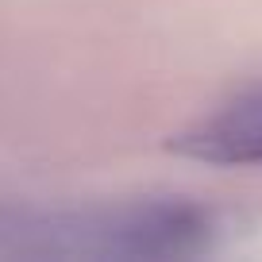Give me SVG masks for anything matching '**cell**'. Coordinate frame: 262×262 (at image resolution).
Segmentation results:
<instances>
[{
  "label": "cell",
  "mask_w": 262,
  "mask_h": 262,
  "mask_svg": "<svg viewBox=\"0 0 262 262\" xmlns=\"http://www.w3.org/2000/svg\"><path fill=\"white\" fill-rule=\"evenodd\" d=\"M205 231V216L185 205H143L127 212H0V254L170 258L196 251Z\"/></svg>",
  "instance_id": "cell-1"
},
{
  "label": "cell",
  "mask_w": 262,
  "mask_h": 262,
  "mask_svg": "<svg viewBox=\"0 0 262 262\" xmlns=\"http://www.w3.org/2000/svg\"><path fill=\"white\" fill-rule=\"evenodd\" d=\"M173 147L212 166H262V85L228 100L201 127L185 131Z\"/></svg>",
  "instance_id": "cell-2"
}]
</instances>
